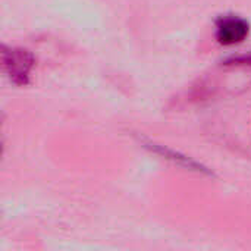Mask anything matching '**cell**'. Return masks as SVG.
<instances>
[{"instance_id":"obj_1","label":"cell","mask_w":251,"mask_h":251,"mask_svg":"<svg viewBox=\"0 0 251 251\" xmlns=\"http://www.w3.org/2000/svg\"><path fill=\"white\" fill-rule=\"evenodd\" d=\"M3 69L16 85H25L29 81V74L34 66V57L28 50L22 49H1Z\"/></svg>"},{"instance_id":"obj_2","label":"cell","mask_w":251,"mask_h":251,"mask_svg":"<svg viewBox=\"0 0 251 251\" xmlns=\"http://www.w3.org/2000/svg\"><path fill=\"white\" fill-rule=\"evenodd\" d=\"M250 34L249 22L241 16H224L216 26V38L224 46L243 43Z\"/></svg>"},{"instance_id":"obj_3","label":"cell","mask_w":251,"mask_h":251,"mask_svg":"<svg viewBox=\"0 0 251 251\" xmlns=\"http://www.w3.org/2000/svg\"><path fill=\"white\" fill-rule=\"evenodd\" d=\"M140 143H143V146H144L146 149H149L150 151H153V153H156V154H160L163 159L171 160L172 163H175V165H178V166H181V168H184V169H187V171H194V172H199V174L212 175L210 171H209L207 168H204L201 163L196 162L194 159L187 157L185 154H182V153H179V151H175V150H172V149H168V147H165V146H162V144H157V143H153V141L144 140V138L140 140Z\"/></svg>"}]
</instances>
